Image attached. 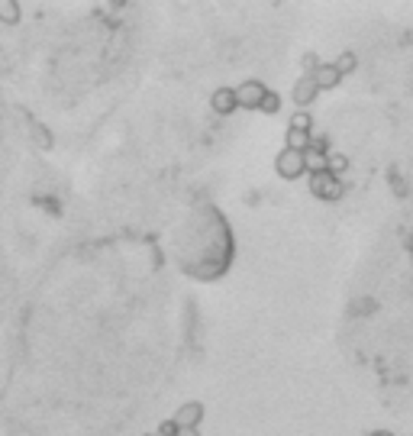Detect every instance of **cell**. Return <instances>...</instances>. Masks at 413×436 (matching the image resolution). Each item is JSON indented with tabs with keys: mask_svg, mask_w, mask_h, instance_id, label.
I'll use <instances>...</instances> for the list:
<instances>
[{
	"mask_svg": "<svg viewBox=\"0 0 413 436\" xmlns=\"http://www.w3.org/2000/svg\"><path fill=\"white\" fill-rule=\"evenodd\" d=\"M310 194L320 200H339L343 198V181H339L333 171H320V175H310Z\"/></svg>",
	"mask_w": 413,
	"mask_h": 436,
	"instance_id": "obj_1",
	"label": "cell"
},
{
	"mask_svg": "<svg viewBox=\"0 0 413 436\" xmlns=\"http://www.w3.org/2000/svg\"><path fill=\"white\" fill-rule=\"evenodd\" d=\"M275 171L281 178H288V181H294V178H300L304 175V152H294V149H288V145H284L281 152L275 155Z\"/></svg>",
	"mask_w": 413,
	"mask_h": 436,
	"instance_id": "obj_2",
	"label": "cell"
},
{
	"mask_svg": "<svg viewBox=\"0 0 413 436\" xmlns=\"http://www.w3.org/2000/svg\"><path fill=\"white\" fill-rule=\"evenodd\" d=\"M265 94H268V87L261 85V81H242V85L236 87V104L245 110H259Z\"/></svg>",
	"mask_w": 413,
	"mask_h": 436,
	"instance_id": "obj_3",
	"label": "cell"
},
{
	"mask_svg": "<svg viewBox=\"0 0 413 436\" xmlns=\"http://www.w3.org/2000/svg\"><path fill=\"white\" fill-rule=\"evenodd\" d=\"M171 420H175L178 430H197V423L204 420V404L200 401H187V404L178 407Z\"/></svg>",
	"mask_w": 413,
	"mask_h": 436,
	"instance_id": "obj_4",
	"label": "cell"
},
{
	"mask_svg": "<svg viewBox=\"0 0 413 436\" xmlns=\"http://www.w3.org/2000/svg\"><path fill=\"white\" fill-rule=\"evenodd\" d=\"M316 94H320V87H316V81L310 75H304L297 81V85H294V91H291V97H294V104H297V107H310V104H314L316 100Z\"/></svg>",
	"mask_w": 413,
	"mask_h": 436,
	"instance_id": "obj_5",
	"label": "cell"
},
{
	"mask_svg": "<svg viewBox=\"0 0 413 436\" xmlns=\"http://www.w3.org/2000/svg\"><path fill=\"white\" fill-rule=\"evenodd\" d=\"M210 107H214L220 116H230L233 110L239 107V104H236V91H233V87H220V91H214V97H210Z\"/></svg>",
	"mask_w": 413,
	"mask_h": 436,
	"instance_id": "obj_6",
	"label": "cell"
},
{
	"mask_svg": "<svg viewBox=\"0 0 413 436\" xmlns=\"http://www.w3.org/2000/svg\"><path fill=\"white\" fill-rule=\"evenodd\" d=\"M314 81H316L320 91H333V87L343 81V75L336 71V65H320V68L314 71Z\"/></svg>",
	"mask_w": 413,
	"mask_h": 436,
	"instance_id": "obj_7",
	"label": "cell"
},
{
	"mask_svg": "<svg viewBox=\"0 0 413 436\" xmlns=\"http://www.w3.org/2000/svg\"><path fill=\"white\" fill-rule=\"evenodd\" d=\"M304 169L310 171V175L329 171V152H320V149H307V152H304Z\"/></svg>",
	"mask_w": 413,
	"mask_h": 436,
	"instance_id": "obj_8",
	"label": "cell"
},
{
	"mask_svg": "<svg viewBox=\"0 0 413 436\" xmlns=\"http://www.w3.org/2000/svg\"><path fill=\"white\" fill-rule=\"evenodd\" d=\"M20 16H23V10H20V4L16 0H0V23H20Z\"/></svg>",
	"mask_w": 413,
	"mask_h": 436,
	"instance_id": "obj_9",
	"label": "cell"
},
{
	"mask_svg": "<svg viewBox=\"0 0 413 436\" xmlns=\"http://www.w3.org/2000/svg\"><path fill=\"white\" fill-rule=\"evenodd\" d=\"M288 149H294V152H307V149H310V133L288 130Z\"/></svg>",
	"mask_w": 413,
	"mask_h": 436,
	"instance_id": "obj_10",
	"label": "cell"
},
{
	"mask_svg": "<svg viewBox=\"0 0 413 436\" xmlns=\"http://www.w3.org/2000/svg\"><path fill=\"white\" fill-rule=\"evenodd\" d=\"M333 65H336V71L345 78V75H352V71L359 68V59H355V52H343L336 61H333Z\"/></svg>",
	"mask_w": 413,
	"mask_h": 436,
	"instance_id": "obj_11",
	"label": "cell"
},
{
	"mask_svg": "<svg viewBox=\"0 0 413 436\" xmlns=\"http://www.w3.org/2000/svg\"><path fill=\"white\" fill-rule=\"evenodd\" d=\"M291 130H300V133H310L314 130V116L307 114V110H297V114L291 116Z\"/></svg>",
	"mask_w": 413,
	"mask_h": 436,
	"instance_id": "obj_12",
	"label": "cell"
},
{
	"mask_svg": "<svg viewBox=\"0 0 413 436\" xmlns=\"http://www.w3.org/2000/svg\"><path fill=\"white\" fill-rule=\"evenodd\" d=\"M329 171L339 178L343 171H349V159H345L343 152H329Z\"/></svg>",
	"mask_w": 413,
	"mask_h": 436,
	"instance_id": "obj_13",
	"label": "cell"
},
{
	"mask_svg": "<svg viewBox=\"0 0 413 436\" xmlns=\"http://www.w3.org/2000/svg\"><path fill=\"white\" fill-rule=\"evenodd\" d=\"M261 114H278V110H281V97H278L275 91H268L265 97H261Z\"/></svg>",
	"mask_w": 413,
	"mask_h": 436,
	"instance_id": "obj_14",
	"label": "cell"
},
{
	"mask_svg": "<svg viewBox=\"0 0 413 436\" xmlns=\"http://www.w3.org/2000/svg\"><path fill=\"white\" fill-rule=\"evenodd\" d=\"M30 130H32V139H36L39 149H52V139H49L46 126H39V123H30Z\"/></svg>",
	"mask_w": 413,
	"mask_h": 436,
	"instance_id": "obj_15",
	"label": "cell"
},
{
	"mask_svg": "<svg viewBox=\"0 0 413 436\" xmlns=\"http://www.w3.org/2000/svg\"><path fill=\"white\" fill-rule=\"evenodd\" d=\"M300 65H304V71H307L310 78H314V71L320 68V61H316V55H314V52H307L304 59H300Z\"/></svg>",
	"mask_w": 413,
	"mask_h": 436,
	"instance_id": "obj_16",
	"label": "cell"
},
{
	"mask_svg": "<svg viewBox=\"0 0 413 436\" xmlns=\"http://www.w3.org/2000/svg\"><path fill=\"white\" fill-rule=\"evenodd\" d=\"M159 436H178V427H175V420H168V423H161Z\"/></svg>",
	"mask_w": 413,
	"mask_h": 436,
	"instance_id": "obj_17",
	"label": "cell"
},
{
	"mask_svg": "<svg viewBox=\"0 0 413 436\" xmlns=\"http://www.w3.org/2000/svg\"><path fill=\"white\" fill-rule=\"evenodd\" d=\"M178 436H200V430H178Z\"/></svg>",
	"mask_w": 413,
	"mask_h": 436,
	"instance_id": "obj_18",
	"label": "cell"
},
{
	"mask_svg": "<svg viewBox=\"0 0 413 436\" xmlns=\"http://www.w3.org/2000/svg\"><path fill=\"white\" fill-rule=\"evenodd\" d=\"M371 436H394V433H388V430H375Z\"/></svg>",
	"mask_w": 413,
	"mask_h": 436,
	"instance_id": "obj_19",
	"label": "cell"
},
{
	"mask_svg": "<svg viewBox=\"0 0 413 436\" xmlns=\"http://www.w3.org/2000/svg\"><path fill=\"white\" fill-rule=\"evenodd\" d=\"M407 246H410V255H413V236H410V243H407Z\"/></svg>",
	"mask_w": 413,
	"mask_h": 436,
	"instance_id": "obj_20",
	"label": "cell"
},
{
	"mask_svg": "<svg viewBox=\"0 0 413 436\" xmlns=\"http://www.w3.org/2000/svg\"><path fill=\"white\" fill-rule=\"evenodd\" d=\"M142 436H155V433H142Z\"/></svg>",
	"mask_w": 413,
	"mask_h": 436,
	"instance_id": "obj_21",
	"label": "cell"
}]
</instances>
